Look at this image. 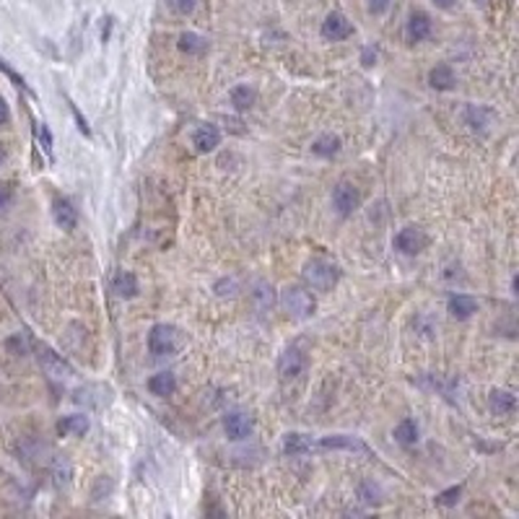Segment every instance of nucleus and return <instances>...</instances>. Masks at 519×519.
<instances>
[{
    "label": "nucleus",
    "mask_w": 519,
    "mask_h": 519,
    "mask_svg": "<svg viewBox=\"0 0 519 519\" xmlns=\"http://www.w3.org/2000/svg\"><path fill=\"white\" fill-rule=\"evenodd\" d=\"M223 428H226V436L234 439V442L247 439V436L252 434V418H249L247 413L234 410V413H229V416L223 418Z\"/></svg>",
    "instance_id": "nucleus-9"
},
{
    "label": "nucleus",
    "mask_w": 519,
    "mask_h": 519,
    "mask_svg": "<svg viewBox=\"0 0 519 519\" xmlns=\"http://www.w3.org/2000/svg\"><path fill=\"white\" fill-rule=\"evenodd\" d=\"M387 6H390V0H369V11L372 13H384Z\"/></svg>",
    "instance_id": "nucleus-34"
},
{
    "label": "nucleus",
    "mask_w": 519,
    "mask_h": 519,
    "mask_svg": "<svg viewBox=\"0 0 519 519\" xmlns=\"http://www.w3.org/2000/svg\"><path fill=\"white\" fill-rule=\"evenodd\" d=\"M431 29H434V24H431L428 13H423V11H416V13L408 18L405 37H408V42H423V39H428V37H431Z\"/></svg>",
    "instance_id": "nucleus-11"
},
{
    "label": "nucleus",
    "mask_w": 519,
    "mask_h": 519,
    "mask_svg": "<svg viewBox=\"0 0 519 519\" xmlns=\"http://www.w3.org/2000/svg\"><path fill=\"white\" fill-rule=\"evenodd\" d=\"M11 197H13L11 185H0V208H6V205L11 203Z\"/></svg>",
    "instance_id": "nucleus-33"
},
{
    "label": "nucleus",
    "mask_w": 519,
    "mask_h": 519,
    "mask_svg": "<svg viewBox=\"0 0 519 519\" xmlns=\"http://www.w3.org/2000/svg\"><path fill=\"white\" fill-rule=\"evenodd\" d=\"M304 366H307V358L298 348H286L278 358V374L283 379H296L301 372H304Z\"/></svg>",
    "instance_id": "nucleus-8"
},
{
    "label": "nucleus",
    "mask_w": 519,
    "mask_h": 519,
    "mask_svg": "<svg viewBox=\"0 0 519 519\" xmlns=\"http://www.w3.org/2000/svg\"><path fill=\"white\" fill-rule=\"evenodd\" d=\"M112 289H114V294L122 298H133L138 294V278L133 275V272L122 270L114 275V283H112Z\"/></svg>",
    "instance_id": "nucleus-23"
},
{
    "label": "nucleus",
    "mask_w": 519,
    "mask_h": 519,
    "mask_svg": "<svg viewBox=\"0 0 519 519\" xmlns=\"http://www.w3.org/2000/svg\"><path fill=\"white\" fill-rule=\"evenodd\" d=\"M488 405H491L496 416H511L517 410V398L509 390H494L491 398H488Z\"/></svg>",
    "instance_id": "nucleus-15"
},
{
    "label": "nucleus",
    "mask_w": 519,
    "mask_h": 519,
    "mask_svg": "<svg viewBox=\"0 0 519 519\" xmlns=\"http://www.w3.org/2000/svg\"><path fill=\"white\" fill-rule=\"evenodd\" d=\"M52 475H55V483H58V485H68L70 475H73V465H70V460H65V457H58V460H55V465H52Z\"/></svg>",
    "instance_id": "nucleus-27"
},
{
    "label": "nucleus",
    "mask_w": 519,
    "mask_h": 519,
    "mask_svg": "<svg viewBox=\"0 0 519 519\" xmlns=\"http://www.w3.org/2000/svg\"><path fill=\"white\" fill-rule=\"evenodd\" d=\"M231 104H234L239 112L249 110V107L255 104V91H252L249 86H234V88H231Z\"/></svg>",
    "instance_id": "nucleus-26"
},
{
    "label": "nucleus",
    "mask_w": 519,
    "mask_h": 519,
    "mask_svg": "<svg viewBox=\"0 0 519 519\" xmlns=\"http://www.w3.org/2000/svg\"><path fill=\"white\" fill-rule=\"evenodd\" d=\"M8 119H11V110L8 104H6V99L0 96V125H8Z\"/></svg>",
    "instance_id": "nucleus-35"
},
{
    "label": "nucleus",
    "mask_w": 519,
    "mask_h": 519,
    "mask_svg": "<svg viewBox=\"0 0 519 519\" xmlns=\"http://www.w3.org/2000/svg\"><path fill=\"white\" fill-rule=\"evenodd\" d=\"M454 84H457V76H454V70L449 65H436L428 73V86L436 88V91H449V88H454Z\"/></svg>",
    "instance_id": "nucleus-18"
},
{
    "label": "nucleus",
    "mask_w": 519,
    "mask_h": 519,
    "mask_svg": "<svg viewBox=\"0 0 519 519\" xmlns=\"http://www.w3.org/2000/svg\"><path fill=\"white\" fill-rule=\"evenodd\" d=\"M52 218H55V223H58L60 229H76L78 223V211L73 208V203L70 200H65V197H55V203H52Z\"/></svg>",
    "instance_id": "nucleus-12"
},
{
    "label": "nucleus",
    "mask_w": 519,
    "mask_h": 519,
    "mask_svg": "<svg viewBox=\"0 0 519 519\" xmlns=\"http://www.w3.org/2000/svg\"><path fill=\"white\" fill-rule=\"evenodd\" d=\"M218 143H221V130L216 128V125H203V128H197L195 136H192V145H195L200 154L216 151Z\"/></svg>",
    "instance_id": "nucleus-13"
},
{
    "label": "nucleus",
    "mask_w": 519,
    "mask_h": 519,
    "mask_svg": "<svg viewBox=\"0 0 519 519\" xmlns=\"http://www.w3.org/2000/svg\"><path fill=\"white\" fill-rule=\"evenodd\" d=\"M320 447H322V449H348V452H358V454H372L369 447H366L361 439L348 436V434L322 436V439H320Z\"/></svg>",
    "instance_id": "nucleus-10"
},
{
    "label": "nucleus",
    "mask_w": 519,
    "mask_h": 519,
    "mask_svg": "<svg viewBox=\"0 0 519 519\" xmlns=\"http://www.w3.org/2000/svg\"><path fill=\"white\" fill-rule=\"evenodd\" d=\"M374 60H376V52L372 50V47H366L364 55H361V63H364L366 68H372V65H374Z\"/></svg>",
    "instance_id": "nucleus-36"
},
{
    "label": "nucleus",
    "mask_w": 519,
    "mask_h": 519,
    "mask_svg": "<svg viewBox=\"0 0 519 519\" xmlns=\"http://www.w3.org/2000/svg\"><path fill=\"white\" fill-rule=\"evenodd\" d=\"M312 449H315V442L307 434H296L294 431V434H286V439H283V452L291 454V457H304Z\"/></svg>",
    "instance_id": "nucleus-14"
},
{
    "label": "nucleus",
    "mask_w": 519,
    "mask_h": 519,
    "mask_svg": "<svg viewBox=\"0 0 519 519\" xmlns=\"http://www.w3.org/2000/svg\"><path fill=\"white\" fill-rule=\"evenodd\" d=\"M480 3H485V0H480Z\"/></svg>",
    "instance_id": "nucleus-39"
},
{
    "label": "nucleus",
    "mask_w": 519,
    "mask_h": 519,
    "mask_svg": "<svg viewBox=\"0 0 519 519\" xmlns=\"http://www.w3.org/2000/svg\"><path fill=\"white\" fill-rule=\"evenodd\" d=\"M478 312V301L468 294H457L449 298V315L454 320H470Z\"/></svg>",
    "instance_id": "nucleus-17"
},
{
    "label": "nucleus",
    "mask_w": 519,
    "mask_h": 519,
    "mask_svg": "<svg viewBox=\"0 0 519 519\" xmlns=\"http://www.w3.org/2000/svg\"><path fill=\"white\" fill-rule=\"evenodd\" d=\"M0 162H3V151H0Z\"/></svg>",
    "instance_id": "nucleus-38"
},
{
    "label": "nucleus",
    "mask_w": 519,
    "mask_h": 519,
    "mask_svg": "<svg viewBox=\"0 0 519 519\" xmlns=\"http://www.w3.org/2000/svg\"><path fill=\"white\" fill-rule=\"evenodd\" d=\"M252 301H255L257 312H270L272 307H275V291H272L270 283L265 281H257L255 286H252Z\"/></svg>",
    "instance_id": "nucleus-19"
},
{
    "label": "nucleus",
    "mask_w": 519,
    "mask_h": 519,
    "mask_svg": "<svg viewBox=\"0 0 519 519\" xmlns=\"http://www.w3.org/2000/svg\"><path fill=\"white\" fill-rule=\"evenodd\" d=\"M37 138H39V143H42V148L47 151V154L52 156V136H50V128L47 125H37Z\"/></svg>",
    "instance_id": "nucleus-30"
},
{
    "label": "nucleus",
    "mask_w": 519,
    "mask_h": 519,
    "mask_svg": "<svg viewBox=\"0 0 519 519\" xmlns=\"http://www.w3.org/2000/svg\"><path fill=\"white\" fill-rule=\"evenodd\" d=\"M426 242L428 239H426V234L418 226H405L395 237V249H400L402 255H418L426 247Z\"/></svg>",
    "instance_id": "nucleus-6"
},
{
    "label": "nucleus",
    "mask_w": 519,
    "mask_h": 519,
    "mask_svg": "<svg viewBox=\"0 0 519 519\" xmlns=\"http://www.w3.org/2000/svg\"><path fill=\"white\" fill-rule=\"evenodd\" d=\"M350 34H353V24L343 13H338V11H332L330 16L322 21V37L330 39V42H343Z\"/></svg>",
    "instance_id": "nucleus-7"
},
{
    "label": "nucleus",
    "mask_w": 519,
    "mask_h": 519,
    "mask_svg": "<svg viewBox=\"0 0 519 519\" xmlns=\"http://www.w3.org/2000/svg\"><path fill=\"white\" fill-rule=\"evenodd\" d=\"M494 119V112L485 110V107H478V104H470L465 110V122H468L473 130H485Z\"/></svg>",
    "instance_id": "nucleus-22"
},
{
    "label": "nucleus",
    "mask_w": 519,
    "mask_h": 519,
    "mask_svg": "<svg viewBox=\"0 0 519 519\" xmlns=\"http://www.w3.org/2000/svg\"><path fill=\"white\" fill-rule=\"evenodd\" d=\"M169 6L174 13H179V16H190V13H195L197 11L200 0H169Z\"/></svg>",
    "instance_id": "nucleus-29"
},
{
    "label": "nucleus",
    "mask_w": 519,
    "mask_h": 519,
    "mask_svg": "<svg viewBox=\"0 0 519 519\" xmlns=\"http://www.w3.org/2000/svg\"><path fill=\"white\" fill-rule=\"evenodd\" d=\"M148 390L156 398H169V395L177 392V379H174L171 372H159V374H154L148 379Z\"/></svg>",
    "instance_id": "nucleus-16"
},
{
    "label": "nucleus",
    "mask_w": 519,
    "mask_h": 519,
    "mask_svg": "<svg viewBox=\"0 0 519 519\" xmlns=\"http://www.w3.org/2000/svg\"><path fill=\"white\" fill-rule=\"evenodd\" d=\"M395 442L402 444V447H413L418 442V426L413 418H405V421L398 423V428H395Z\"/></svg>",
    "instance_id": "nucleus-25"
},
{
    "label": "nucleus",
    "mask_w": 519,
    "mask_h": 519,
    "mask_svg": "<svg viewBox=\"0 0 519 519\" xmlns=\"http://www.w3.org/2000/svg\"><path fill=\"white\" fill-rule=\"evenodd\" d=\"M304 281L315 291H330L335 283L341 281V270H338V265L324 260V257H312L304 265Z\"/></svg>",
    "instance_id": "nucleus-1"
},
{
    "label": "nucleus",
    "mask_w": 519,
    "mask_h": 519,
    "mask_svg": "<svg viewBox=\"0 0 519 519\" xmlns=\"http://www.w3.org/2000/svg\"><path fill=\"white\" fill-rule=\"evenodd\" d=\"M341 138L332 136V133H324V136H320L312 143V154L315 156H322V159H330V156H335L338 151H341Z\"/></svg>",
    "instance_id": "nucleus-21"
},
{
    "label": "nucleus",
    "mask_w": 519,
    "mask_h": 519,
    "mask_svg": "<svg viewBox=\"0 0 519 519\" xmlns=\"http://www.w3.org/2000/svg\"><path fill=\"white\" fill-rule=\"evenodd\" d=\"M0 70H3V73H6V76H8L11 81H13V84H16V86H21V88H26V91H29V86H26V81H24V78L18 76L16 70L11 68V65H8V63H6V60H3V58H0Z\"/></svg>",
    "instance_id": "nucleus-31"
},
{
    "label": "nucleus",
    "mask_w": 519,
    "mask_h": 519,
    "mask_svg": "<svg viewBox=\"0 0 519 519\" xmlns=\"http://www.w3.org/2000/svg\"><path fill=\"white\" fill-rule=\"evenodd\" d=\"M182 348V332L174 324L159 322L148 332V350L154 356H174Z\"/></svg>",
    "instance_id": "nucleus-2"
},
{
    "label": "nucleus",
    "mask_w": 519,
    "mask_h": 519,
    "mask_svg": "<svg viewBox=\"0 0 519 519\" xmlns=\"http://www.w3.org/2000/svg\"><path fill=\"white\" fill-rule=\"evenodd\" d=\"M58 431L63 436H84L88 431V418L84 413H76V416H65L58 423Z\"/></svg>",
    "instance_id": "nucleus-20"
},
{
    "label": "nucleus",
    "mask_w": 519,
    "mask_h": 519,
    "mask_svg": "<svg viewBox=\"0 0 519 519\" xmlns=\"http://www.w3.org/2000/svg\"><path fill=\"white\" fill-rule=\"evenodd\" d=\"M434 3L439 6V8H452V6L457 3V0H434Z\"/></svg>",
    "instance_id": "nucleus-37"
},
{
    "label": "nucleus",
    "mask_w": 519,
    "mask_h": 519,
    "mask_svg": "<svg viewBox=\"0 0 519 519\" xmlns=\"http://www.w3.org/2000/svg\"><path fill=\"white\" fill-rule=\"evenodd\" d=\"M358 203H361V195H358L356 185H350L346 179L335 185V190H332V205H335V211L341 213V216H350L358 208Z\"/></svg>",
    "instance_id": "nucleus-5"
},
{
    "label": "nucleus",
    "mask_w": 519,
    "mask_h": 519,
    "mask_svg": "<svg viewBox=\"0 0 519 519\" xmlns=\"http://www.w3.org/2000/svg\"><path fill=\"white\" fill-rule=\"evenodd\" d=\"M68 104H70V112H73V117H76V122H78V130H81L84 136H91V128H88V122H86V117L81 114V112H78L76 104H73V102H68Z\"/></svg>",
    "instance_id": "nucleus-32"
},
{
    "label": "nucleus",
    "mask_w": 519,
    "mask_h": 519,
    "mask_svg": "<svg viewBox=\"0 0 519 519\" xmlns=\"http://www.w3.org/2000/svg\"><path fill=\"white\" fill-rule=\"evenodd\" d=\"M37 358H39V366H42L44 374H50L52 379H58V382H65L73 376V369L70 364L65 361L63 356H58L50 346H37Z\"/></svg>",
    "instance_id": "nucleus-4"
},
{
    "label": "nucleus",
    "mask_w": 519,
    "mask_h": 519,
    "mask_svg": "<svg viewBox=\"0 0 519 519\" xmlns=\"http://www.w3.org/2000/svg\"><path fill=\"white\" fill-rule=\"evenodd\" d=\"M177 47L185 52V55H203V52L208 50V39L195 34V32H185V34L179 37Z\"/></svg>",
    "instance_id": "nucleus-24"
},
{
    "label": "nucleus",
    "mask_w": 519,
    "mask_h": 519,
    "mask_svg": "<svg viewBox=\"0 0 519 519\" xmlns=\"http://www.w3.org/2000/svg\"><path fill=\"white\" fill-rule=\"evenodd\" d=\"M462 496V485H452V488H447V491H442V494L436 496V504L439 506H454V504L460 501Z\"/></svg>",
    "instance_id": "nucleus-28"
},
{
    "label": "nucleus",
    "mask_w": 519,
    "mask_h": 519,
    "mask_svg": "<svg viewBox=\"0 0 519 519\" xmlns=\"http://www.w3.org/2000/svg\"><path fill=\"white\" fill-rule=\"evenodd\" d=\"M281 304H283V309H286L291 317H296V320H304V317H309L312 312H315V307H317L315 296H312L309 291L298 289V286H291V289L283 291Z\"/></svg>",
    "instance_id": "nucleus-3"
}]
</instances>
